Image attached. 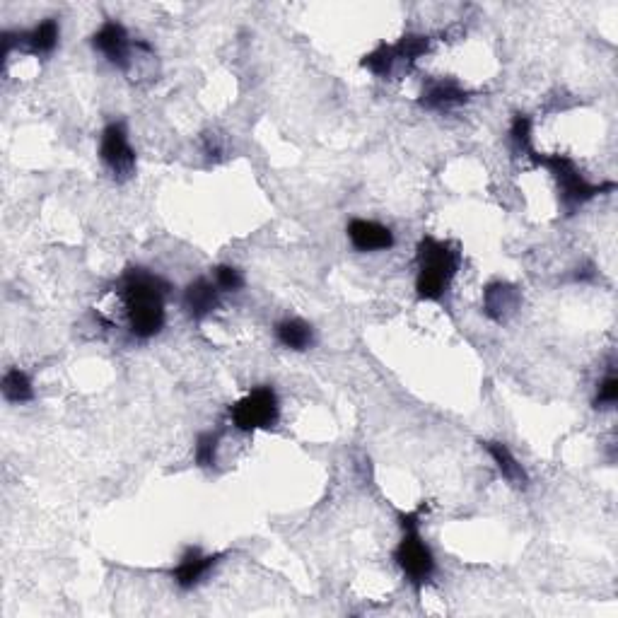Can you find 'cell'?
I'll use <instances>...</instances> for the list:
<instances>
[{
    "instance_id": "obj_11",
    "label": "cell",
    "mask_w": 618,
    "mask_h": 618,
    "mask_svg": "<svg viewBox=\"0 0 618 618\" xmlns=\"http://www.w3.org/2000/svg\"><path fill=\"white\" fill-rule=\"evenodd\" d=\"M522 295L512 283L495 281L483 290V314L495 324H503L520 309Z\"/></svg>"
},
{
    "instance_id": "obj_7",
    "label": "cell",
    "mask_w": 618,
    "mask_h": 618,
    "mask_svg": "<svg viewBox=\"0 0 618 618\" xmlns=\"http://www.w3.org/2000/svg\"><path fill=\"white\" fill-rule=\"evenodd\" d=\"M92 46L99 51L114 68L128 73L133 66V54H138L141 42H133L126 27L116 20H107L102 27L92 34Z\"/></svg>"
},
{
    "instance_id": "obj_20",
    "label": "cell",
    "mask_w": 618,
    "mask_h": 618,
    "mask_svg": "<svg viewBox=\"0 0 618 618\" xmlns=\"http://www.w3.org/2000/svg\"><path fill=\"white\" fill-rule=\"evenodd\" d=\"M213 283L218 285L220 293H239L244 288V276L237 266L220 264L213 271Z\"/></svg>"
},
{
    "instance_id": "obj_3",
    "label": "cell",
    "mask_w": 618,
    "mask_h": 618,
    "mask_svg": "<svg viewBox=\"0 0 618 618\" xmlns=\"http://www.w3.org/2000/svg\"><path fill=\"white\" fill-rule=\"evenodd\" d=\"M425 505L416 507L411 512H399V527L401 539L394 548V561L399 570L404 573L406 582L416 592H421L430 580H433L437 563L433 556V548L423 539L421 524H423Z\"/></svg>"
},
{
    "instance_id": "obj_6",
    "label": "cell",
    "mask_w": 618,
    "mask_h": 618,
    "mask_svg": "<svg viewBox=\"0 0 618 618\" xmlns=\"http://www.w3.org/2000/svg\"><path fill=\"white\" fill-rule=\"evenodd\" d=\"M99 160L112 172L116 182H126L136 174V150L128 141V131L121 121L104 126L99 136Z\"/></svg>"
},
{
    "instance_id": "obj_22",
    "label": "cell",
    "mask_w": 618,
    "mask_h": 618,
    "mask_svg": "<svg viewBox=\"0 0 618 618\" xmlns=\"http://www.w3.org/2000/svg\"><path fill=\"white\" fill-rule=\"evenodd\" d=\"M594 278V266H585L580 271V268H577V273H575V281H592Z\"/></svg>"
},
{
    "instance_id": "obj_17",
    "label": "cell",
    "mask_w": 618,
    "mask_h": 618,
    "mask_svg": "<svg viewBox=\"0 0 618 618\" xmlns=\"http://www.w3.org/2000/svg\"><path fill=\"white\" fill-rule=\"evenodd\" d=\"M507 138H510V148L517 157L524 155L529 157L534 153V124L532 116L527 114H515L510 121V131H507Z\"/></svg>"
},
{
    "instance_id": "obj_12",
    "label": "cell",
    "mask_w": 618,
    "mask_h": 618,
    "mask_svg": "<svg viewBox=\"0 0 618 618\" xmlns=\"http://www.w3.org/2000/svg\"><path fill=\"white\" fill-rule=\"evenodd\" d=\"M218 300H220L218 285H215L213 281H208V278H196V281H191L189 285H186L182 307H184V312L194 319V322H203V319L211 317V314L215 312Z\"/></svg>"
},
{
    "instance_id": "obj_18",
    "label": "cell",
    "mask_w": 618,
    "mask_h": 618,
    "mask_svg": "<svg viewBox=\"0 0 618 618\" xmlns=\"http://www.w3.org/2000/svg\"><path fill=\"white\" fill-rule=\"evenodd\" d=\"M360 66H363L365 71H370L372 75H377V78H392L399 63H396L392 44H380L360 61Z\"/></svg>"
},
{
    "instance_id": "obj_15",
    "label": "cell",
    "mask_w": 618,
    "mask_h": 618,
    "mask_svg": "<svg viewBox=\"0 0 618 618\" xmlns=\"http://www.w3.org/2000/svg\"><path fill=\"white\" fill-rule=\"evenodd\" d=\"M276 338L283 348H288V351L302 353L312 348L314 329L305 322V319L290 317L276 324Z\"/></svg>"
},
{
    "instance_id": "obj_1",
    "label": "cell",
    "mask_w": 618,
    "mask_h": 618,
    "mask_svg": "<svg viewBox=\"0 0 618 618\" xmlns=\"http://www.w3.org/2000/svg\"><path fill=\"white\" fill-rule=\"evenodd\" d=\"M169 285L155 273L143 268H131L119 283V295L124 300V314L131 336L150 341L165 329V295Z\"/></svg>"
},
{
    "instance_id": "obj_8",
    "label": "cell",
    "mask_w": 618,
    "mask_h": 618,
    "mask_svg": "<svg viewBox=\"0 0 618 618\" xmlns=\"http://www.w3.org/2000/svg\"><path fill=\"white\" fill-rule=\"evenodd\" d=\"M223 558H225L223 553H203L201 548L189 546L184 551V556L179 558V563L169 570V577H172L174 585H177L179 590L189 592L201 585Z\"/></svg>"
},
{
    "instance_id": "obj_4",
    "label": "cell",
    "mask_w": 618,
    "mask_h": 618,
    "mask_svg": "<svg viewBox=\"0 0 618 618\" xmlns=\"http://www.w3.org/2000/svg\"><path fill=\"white\" fill-rule=\"evenodd\" d=\"M529 160L534 162V165L544 167L551 172L553 182L558 186V201H561L563 211L568 215H573L580 211L582 206H587V203L594 201L597 196L609 194V191L616 189L614 182H604V184H594L590 179H585V174L580 172V167L575 165L573 157L561 155V153H553V155H544V153H534L529 155Z\"/></svg>"
},
{
    "instance_id": "obj_13",
    "label": "cell",
    "mask_w": 618,
    "mask_h": 618,
    "mask_svg": "<svg viewBox=\"0 0 618 618\" xmlns=\"http://www.w3.org/2000/svg\"><path fill=\"white\" fill-rule=\"evenodd\" d=\"M58 39H61V25H58L56 17H46L29 32L17 34V46H22L34 56H51L56 51Z\"/></svg>"
},
{
    "instance_id": "obj_21",
    "label": "cell",
    "mask_w": 618,
    "mask_h": 618,
    "mask_svg": "<svg viewBox=\"0 0 618 618\" xmlns=\"http://www.w3.org/2000/svg\"><path fill=\"white\" fill-rule=\"evenodd\" d=\"M618 401V377L611 372L602 382L597 384V394H594V408H611Z\"/></svg>"
},
{
    "instance_id": "obj_2",
    "label": "cell",
    "mask_w": 618,
    "mask_h": 618,
    "mask_svg": "<svg viewBox=\"0 0 618 618\" xmlns=\"http://www.w3.org/2000/svg\"><path fill=\"white\" fill-rule=\"evenodd\" d=\"M459 266H462V254L452 242L425 235L416 247V295L425 302L442 300Z\"/></svg>"
},
{
    "instance_id": "obj_19",
    "label": "cell",
    "mask_w": 618,
    "mask_h": 618,
    "mask_svg": "<svg viewBox=\"0 0 618 618\" xmlns=\"http://www.w3.org/2000/svg\"><path fill=\"white\" fill-rule=\"evenodd\" d=\"M218 442L220 433H215V430H206V433L196 437L194 445L196 466H201V469H213L215 462H218Z\"/></svg>"
},
{
    "instance_id": "obj_5",
    "label": "cell",
    "mask_w": 618,
    "mask_h": 618,
    "mask_svg": "<svg viewBox=\"0 0 618 618\" xmlns=\"http://www.w3.org/2000/svg\"><path fill=\"white\" fill-rule=\"evenodd\" d=\"M281 418V401L273 387H256L230 408V421L239 433L271 430Z\"/></svg>"
},
{
    "instance_id": "obj_14",
    "label": "cell",
    "mask_w": 618,
    "mask_h": 618,
    "mask_svg": "<svg viewBox=\"0 0 618 618\" xmlns=\"http://www.w3.org/2000/svg\"><path fill=\"white\" fill-rule=\"evenodd\" d=\"M483 447H486V452L491 454L493 464L498 466L500 476H503L512 488H517V491H524V488L529 486L527 469H524L520 459H517L515 454H512V450L505 445V442L488 440V442H483Z\"/></svg>"
},
{
    "instance_id": "obj_16",
    "label": "cell",
    "mask_w": 618,
    "mask_h": 618,
    "mask_svg": "<svg viewBox=\"0 0 618 618\" xmlns=\"http://www.w3.org/2000/svg\"><path fill=\"white\" fill-rule=\"evenodd\" d=\"M0 389H3L5 401H10V404H29V401H34V384L20 367H10L5 372Z\"/></svg>"
},
{
    "instance_id": "obj_9",
    "label": "cell",
    "mask_w": 618,
    "mask_h": 618,
    "mask_svg": "<svg viewBox=\"0 0 618 618\" xmlns=\"http://www.w3.org/2000/svg\"><path fill=\"white\" fill-rule=\"evenodd\" d=\"M348 239H351L355 252L363 254L389 252L396 244L392 227L365 218H355L348 223Z\"/></svg>"
},
{
    "instance_id": "obj_10",
    "label": "cell",
    "mask_w": 618,
    "mask_h": 618,
    "mask_svg": "<svg viewBox=\"0 0 618 618\" xmlns=\"http://www.w3.org/2000/svg\"><path fill=\"white\" fill-rule=\"evenodd\" d=\"M469 97L471 92L464 90L457 80L442 78L425 85L418 104H421L423 109H428V112H452V109L464 107V104L469 102Z\"/></svg>"
}]
</instances>
